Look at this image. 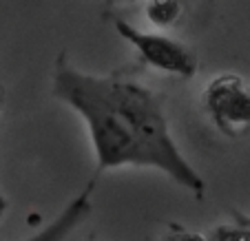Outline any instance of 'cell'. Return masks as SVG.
<instances>
[{
  "label": "cell",
  "mask_w": 250,
  "mask_h": 241,
  "mask_svg": "<svg viewBox=\"0 0 250 241\" xmlns=\"http://www.w3.org/2000/svg\"><path fill=\"white\" fill-rule=\"evenodd\" d=\"M51 91L84 122L98 170H160L197 199L204 197L206 181L180 151L153 89L120 73H86L62 53L53 64Z\"/></svg>",
  "instance_id": "1"
},
{
  "label": "cell",
  "mask_w": 250,
  "mask_h": 241,
  "mask_svg": "<svg viewBox=\"0 0 250 241\" xmlns=\"http://www.w3.org/2000/svg\"><path fill=\"white\" fill-rule=\"evenodd\" d=\"M113 24L120 38L126 40L135 49L142 64L151 66L160 73H166V76L182 78V80L195 78L199 62L184 42L164 36L160 31H144V29L126 22L124 18H113Z\"/></svg>",
  "instance_id": "2"
},
{
  "label": "cell",
  "mask_w": 250,
  "mask_h": 241,
  "mask_svg": "<svg viewBox=\"0 0 250 241\" xmlns=\"http://www.w3.org/2000/svg\"><path fill=\"white\" fill-rule=\"evenodd\" d=\"M204 109L222 135L244 137L250 133V86L239 76L224 73L208 82Z\"/></svg>",
  "instance_id": "3"
},
{
  "label": "cell",
  "mask_w": 250,
  "mask_h": 241,
  "mask_svg": "<svg viewBox=\"0 0 250 241\" xmlns=\"http://www.w3.org/2000/svg\"><path fill=\"white\" fill-rule=\"evenodd\" d=\"M91 199H93V184H89L80 195H76L71 199L53 221H49L42 230L31 235L24 241H64L91 215V210H93V201Z\"/></svg>",
  "instance_id": "4"
},
{
  "label": "cell",
  "mask_w": 250,
  "mask_h": 241,
  "mask_svg": "<svg viewBox=\"0 0 250 241\" xmlns=\"http://www.w3.org/2000/svg\"><path fill=\"white\" fill-rule=\"evenodd\" d=\"M177 14H180L177 0H151V2H148V9H146L148 20H151L153 24H157V27H168V24H173Z\"/></svg>",
  "instance_id": "5"
},
{
  "label": "cell",
  "mask_w": 250,
  "mask_h": 241,
  "mask_svg": "<svg viewBox=\"0 0 250 241\" xmlns=\"http://www.w3.org/2000/svg\"><path fill=\"white\" fill-rule=\"evenodd\" d=\"M210 241H250V228L241 226L235 221V226L230 223H222L210 232Z\"/></svg>",
  "instance_id": "6"
},
{
  "label": "cell",
  "mask_w": 250,
  "mask_h": 241,
  "mask_svg": "<svg viewBox=\"0 0 250 241\" xmlns=\"http://www.w3.org/2000/svg\"><path fill=\"white\" fill-rule=\"evenodd\" d=\"M164 241H206L202 235H195V232H188V230H184L182 226H170V232L166 235V239Z\"/></svg>",
  "instance_id": "7"
},
{
  "label": "cell",
  "mask_w": 250,
  "mask_h": 241,
  "mask_svg": "<svg viewBox=\"0 0 250 241\" xmlns=\"http://www.w3.org/2000/svg\"><path fill=\"white\" fill-rule=\"evenodd\" d=\"M232 217H235V221H237V223H241V226L250 228V217H248V215L239 213V210H232Z\"/></svg>",
  "instance_id": "8"
},
{
  "label": "cell",
  "mask_w": 250,
  "mask_h": 241,
  "mask_svg": "<svg viewBox=\"0 0 250 241\" xmlns=\"http://www.w3.org/2000/svg\"><path fill=\"white\" fill-rule=\"evenodd\" d=\"M5 210H7V201H5V197L0 195V217L5 215Z\"/></svg>",
  "instance_id": "9"
},
{
  "label": "cell",
  "mask_w": 250,
  "mask_h": 241,
  "mask_svg": "<svg viewBox=\"0 0 250 241\" xmlns=\"http://www.w3.org/2000/svg\"><path fill=\"white\" fill-rule=\"evenodd\" d=\"M86 241H91V239H86Z\"/></svg>",
  "instance_id": "10"
}]
</instances>
